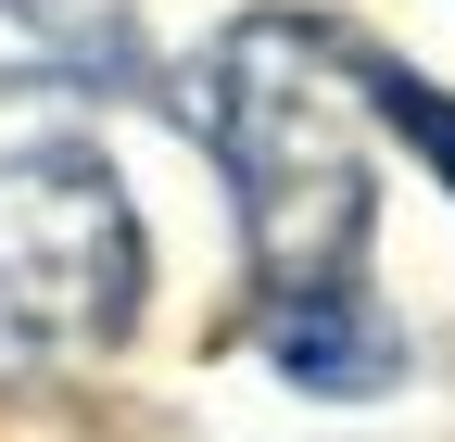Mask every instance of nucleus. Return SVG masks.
<instances>
[{
  "mask_svg": "<svg viewBox=\"0 0 455 442\" xmlns=\"http://www.w3.org/2000/svg\"><path fill=\"white\" fill-rule=\"evenodd\" d=\"M355 89H367V64L316 51L304 26H241L215 64V152L241 190L266 304L367 291V139L341 114Z\"/></svg>",
  "mask_w": 455,
  "mask_h": 442,
  "instance_id": "1",
  "label": "nucleus"
},
{
  "mask_svg": "<svg viewBox=\"0 0 455 442\" xmlns=\"http://www.w3.org/2000/svg\"><path fill=\"white\" fill-rule=\"evenodd\" d=\"M140 316V215L89 139H0V328L89 354Z\"/></svg>",
  "mask_w": 455,
  "mask_h": 442,
  "instance_id": "2",
  "label": "nucleus"
},
{
  "mask_svg": "<svg viewBox=\"0 0 455 442\" xmlns=\"http://www.w3.org/2000/svg\"><path fill=\"white\" fill-rule=\"evenodd\" d=\"M367 101L405 127V152H418L430 178L455 190V89H430V76H405V64H367Z\"/></svg>",
  "mask_w": 455,
  "mask_h": 442,
  "instance_id": "3",
  "label": "nucleus"
}]
</instances>
